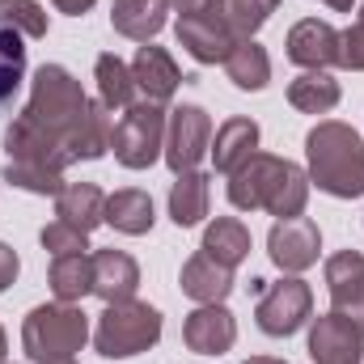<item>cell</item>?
Wrapping results in <instances>:
<instances>
[{"mask_svg":"<svg viewBox=\"0 0 364 364\" xmlns=\"http://www.w3.org/2000/svg\"><path fill=\"white\" fill-rule=\"evenodd\" d=\"M250 229L237 220V216H216L208 229H203V255L208 259H216L220 267H242L246 259H250Z\"/></svg>","mask_w":364,"mask_h":364,"instance_id":"obj_25","label":"cell"},{"mask_svg":"<svg viewBox=\"0 0 364 364\" xmlns=\"http://www.w3.org/2000/svg\"><path fill=\"white\" fill-rule=\"evenodd\" d=\"M26 85V38L13 30H0V110Z\"/></svg>","mask_w":364,"mask_h":364,"instance_id":"obj_30","label":"cell"},{"mask_svg":"<svg viewBox=\"0 0 364 364\" xmlns=\"http://www.w3.org/2000/svg\"><path fill=\"white\" fill-rule=\"evenodd\" d=\"M309 318H314V288L301 275H284V279H275V284H267L259 292L255 322H259L263 335L288 339L301 326H309Z\"/></svg>","mask_w":364,"mask_h":364,"instance_id":"obj_8","label":"cell"},{"mask_svg":"<svg viewBox=\"0 0 364 364\" xmlns=\"http://www.w3.org/2000/svg\"><path fill=\"white\" fill-rule=\"evenodd\" d=\"M322 4H326V9H335V13H352L360 0H322Z\"/></svg>","mask_w":364,"mask_h":364,"instance_id":"obj_38","label":"cell"},{"mask_svg":"<svg viewBox=\"0 0 364 364\" xmlns=\"http://www.w3.org/2000/svg\"><path fill=\"white\" fill-rule=\"evenodd\" d=\"M229 203L237 212H267L275 220L288 216H305L309 203V174L288 161V157H272V153H255L250 161H242L229 174Z\"/></svg>","mask_w":364,"mask_h":364,"instance_id":"obj_1","label":"cell"},{"mask_svg":"<svg viewBox=\"0 0 364 364\" xmlns=\"http://www.w3.org/2000/svg\"><path fill=\"white\" fill-rule=\"evenodd\" d=\"M322 279H326V292H331V309L364 331V255L360 250L331 255L322 263Z\"/></svg>","mask_w":364,"mask_h":364,"instance_id":"obj_13","label":"cell"},{"mask_svg":"<svg viewBox=\"0 0 364 364\" xmlns=\"http://www.w3.org/2000/svg\"><path fill=\"white\" fill-rule=\"evenodd\" d=\"M90 110V97L81 90V81L64 68V64H43L30 77V102H26V119L38 123L43 132H51L55 140H64L68 149V132L77 127V119ZM73 157V153H68Z\"/></svg>","mask_w":364,"mask_h":364,"instance_id":"obj_6","label":"cell"},{"mask_svg":"<svg viewBox=\"0 0 364 364\" xmlns=\"http://www.w3.org/2000/svg\"><path fill=\"white\" fill-rule=\"evenodd\" d=\"M110 140H114V114L102 102H90V110L68 132V153L73 161H97L110 153Z\"/></svg>","mask_w":364,"mask_h":364,"instance_id":"obj_23","label":"cell"},{"mask_svg":"<svg viewBox=\"0 0 364 364\" xmlns=\"http://www.w3.org/2000/svg\"><path fill=\"white\" fill-rule=\"evenodd\" d=\"M106 225H110L114 233H127V237L153 233V225H157L153 195L140 191V186H123V191L106 195Z\"/></svg>","mask_w":364,"mask_h":364,"instance_id":"obj_21","label":"cell"},{"mask_svg":"<svg viewBox=\"0 0 364 364\" xmlns=\"http://www.w3.org/2000/svg\"><path fill=\"white\" fill-rule=\"evenodd\" d=\"M309 360L314 364H364V331L343 314L309 318Z\"/></svg>","mask_w":364,"mask_h":364,"instance_id":"obj_11","label":"cell"},{"mask_svg":"<svg viewBox=\"0 0 364 364\" xmlns=\"http://www.w3.org/2000/svg\"><path fill=\"white\" fill-rule=\"evenodd\" d=\"M242 364H288V360H279V356H250V360H242Z\"/></svg>","mask_w":364,"mask_h":364,"instance_id":"obj_39","label":"cell"},{"mask_svg":"<svg viewBox=\"0 0 364 364\" xmlns=\"http://www.w3.org/2000/svg\"><path fill=\"white\" fill-rule=\"evenodd\" d=\"M4 182L30 195H60L64 191V170L73 166L64 140H55L51 132H43L38 123H30L26 114H17L4 127Z\"/></svg>","mask_w":364,"mask_h":364,"instance_id":"obj_3","label":"cell"},{"mask_svg":"<svg viewBox=\"0 0 364 364\" xmlns=\"http://www.w3.org/2000/svg\"><path fill=\"white\" fill-rule=\"evenodd\" d=\"M275 9H279V0H225V4H220L229 30H233L237 38H255V34L272 21Z\"/></svg>","mask_w":364,"mask_h":364,"instance_id":"obj_32","label":"cell"},{"mask_svg":"<svg viewBox=\"0 0 364 364\" xmlns=\"http://www.w3.org/2000/svg\"><path fill=\"white\" fill-rule=\"evenodd\" d=\"M132 81H136V93L144 102H157V106H170V97L178 93V85L186 81L178 68V60L157 47V43H144L132 60Z\"/></svg>","mask_w":364,"mask_h":364,"instance_id":"obj_15","label":"cell"},{"mask_svg":"<svg viewBox=\"0 0 364 364\" xmlns=\"http://www.w3.org/2000/svg\"><path fill=\"white\" fill-rule=\"evenodd\" d=\"M212 208V178L203 170H186V174H174V186H170V220L178 229H195Z\"/></svg>","mask_w":364,"mask_h":364,"instance_id":"obj_24","label":"cell"},{"mask_svg":"<svg viewBox=\"0 0 364 364\" xmlns=\"http://www.w3.org/2000/svg\"><path fill=\"white\" fill-rule=\"evenodd\" d=\"M267 255L284 275H301L309 272L322 255V229L309 220V216H288V220H275L272 233H267Z\"/></svg>","mask_w":364,"mask_h":364,"instance_id":"obj_10","label":"cell"},{"mask_svg":"<svg viewBox=\"0 0 364 364\" xmlns=\"http://www.w3.org/2000/svg\"><path fill=\"white\" fill-rule=\"evenodd\" d=\"M284 55L305 73H331V68H339V30L331 21L305 17V21H296L288 30Z\"/></svg>","mask_w":364,"mask_h":364,"instance_id":"obj_12","label":"cell"},{"mask_svg":"<svg viewBox=\"0 0 364 364\" xmlns=\"http://www.w3.org/2000/svg\"><path fill=\"white\" fill-rule=\"evenodd\" d=\"M339 68L348 73H364V0H360V13L348 30H339Z\"/></svg>","mask_w":364,"mask_h":364,"instance_id":"obj_34","label":"cell"},{"mask_svg":"<svg viewBox=\"0 0 364 364\" xmlns=\"http://www.w3.org/2000/svg\"><path fill=\"white\" fill-rule=\"evenodd\" d=\"M225 0H170V9L178 17H199V13H220Z\"/></svg>","mask_w":364,"mask_h":364,"instance_id":"obj_36","label":"cell"},{"mask_svg":"<svg viewBox=\"0 0 364 364\" xmlns=\"http://www.w3.org/2000/svg\"><path fill=\"white\" fill-rule=\"evenodd\" d=\"M140 288V263L127 250H93V296L110 301H127Z\"/></svg>","mask_w":364,"mask_h":364,"instance_id":"obj_18","label":"cell"},{"mask_svg":"<svg viewBox=\"0 0 364 364\" xmlns=\"http://www.w3.org/2000/svg\"><path fill=\"white\" fill-rule=\"evenodd\" d=\"M51 4H55L60 13H68V17H81V13H90L97 0H51Z\"/></svg>","mask_w":364,"mask_h":364,"instance_id":"obj_37","label":"cell"},{"mask_svg":"<svg viewBox=\"0 0 364 364\" xmlns=\"http://www.w3.org/2000/svg\"><path fill=\"white\" fill-rule=\"evenodd\" d=\"M30 364H34V360H30ZM60 364H77V360H60Z\"/></svg>","mask_w":364,"mask_h":364,"instance_id":"obj_41","label":"cell"},{"mask_svg":"<svg viewBox=\"0 0 364 364\" xmlns=\"http://www.w3.org/2000/svg\"><path fill=\"white\" fill-rule=\"evenodd\" d=\"M0 30H13L21 38H47L51 17L38 0H0Z\"/></svg>","mask_w":364,"mask_h":364,"instance_id":"obj_31","label":"cell"},{"mask_svg":"<svg viewBox=\"0 0 364 364\" xmlns=\"http://www.w3.org/2000/svg\"><path fill=\"white\" fill-rule=\"evenodd\" d=\"M0 364H9V335H4V326H0Z\"/></svg>","mask_w":364,"mask_h":364,"instance_id":"obj_40","label":"cell"},{"mask_svg":"<svg viewBox=\"0 0 364 364\" xmlns=\"http://www.w3.org/2000/svg\"><path fill=\"white\" fill-rule=\"evenodd\" d=\"M90 343V314L68 301L34 305L21 318V352L34 364L77 360V352Z\"/></svg>","mask_w":364,"mask_h":364,"instance_id":"obj_4","label":"cell"},{"mask_svg":"<svg viewBox=\"0 0 364 364\" xmlns=\"http://www.w3.org/2000/svg\"><path fill=\"white\" fill-rule=\"evenodd\" d=\"M17 272H21V259H17V250L9 246V242H0V292L17 279Z\"/></svg>","mask_w":364,"mask_h":364,"instance_id":"obj_35","label":"cell"},{"mask_svg":"<svg viewBox=\"0 0 364 364\" xmlns=\"http://www.w3.org/2000/svg\"><path fill=\"white\" fill-rule=\"evenodd\" d=\"M161 326H166V318H161L157 305L136 301V296L110 301V305L97 314L93 348H97V356H106V360H132V356H140V352H149V348L161 343Z\"/></svg>","mask_w":364,"mask_h":364,"instance_id":"obj_5","label":"cell"},{"mask_svg":"<svg viewBox=\"0 0 364 364\" xmlns=\"http://www.w3.org/2000/svg\"><path fill=\"white\" fill-rule=\"evenodd\" d=\"M38 242H43V250H47L51 259L90 250V233H81V229H73V225H64V220H51V225L38 233Z\"/></svg>","mask_w":364,"mask_h":364,"instance_id":"obj_33","label":"cell"},{"mask_svg":"<svg viewBox=\"0 0 364 364\" xmlns=\"http://www.w3.org/2000/svg\"><path fill=\"white\" fill-rule=\"evenodd\" d=\"M178 34V47L195 60V64H225L237 34L229 30L225 13H199V17H178L174 26Z\"/></svg>","mask_w":364,"mask_h":364,"instance_id":"obj_14","label":"cell"},{"mask_svg":"<svg viewBox=\"0 0 364 364\" xmlns=\"http://www.w3.org/2000/svg\"><path fill=\"white\" fill-rule=\"evenodd\" d=\"M55 220L93 233L97 225H106V195L97 182H64V191L55 195Z\"/></svg>","mask_w":364,"mask_h":364,"instance_id":"obj_22","label":"cell"},{"mask_svg":"<svg viewBox=\"0 0 364 364\" xmlns=\"http://www.w3.org/2000/svg\"><path fill=\"white\" fill-rule=\"evenodd\" d=\"M93 81H97V102L114 114H123L136 102V81H132V64H123L114 51H102L93 60Z\"/></svg>","mask_w":364,"mask_h":364,"instance_id":"obj_27","label":"cell"},{"mask_svg":"<svg viewBox=\"0 0 364 364\" xmlns=\"http://www.w3.org/2000/svg\"><path fill=\"white\" fill-rule=\"evenodd\" d=\"M178 288L195 301V305H225V296L233 292V267H220L216 259H208L203 250L191 255L182 263Z\"/></svg>","mask_w":364,"mask_h":364,"instance_id":"obj_20","label":"cell"},{"mask_svg":"<svg viewBox=\"0 0 364 364\" xmlns=\"http://www.w3.org/2000/svg\"><path fill=\"white\" fill-rule=\"evenodd\" d=\"M182 343L199 356H225L237 343V318L225 305H195L182 322Z\"/></svg>","mask_w":364,"mask_h":364,"instance_id":"obj_16","label":"cell"},{"mask_svg":"<svg viewBox=\"0 0 364 364\" xmlns=\"http://www.w3.org/2000/svg\"><path fill=\"white\" fill-rule=\"evenodd\" d=\"M170 0H114L110 4V26L114 34L132 38V43H153L166 21H170Z\"/></svg>","mask_w":364,"mask_h":364,"instance_id":"obj_19","label":"cell"},{"mask_svg":"<svg viewBox=\"0 0 364 364\" xmlns=\"http://www.w3.org/2000/svg\"><path fill=\"white\" fill-rule=\"evenodd\" d=\"M47 284H51L55 301L81 305V301L93 292V255L81 250V255H60V259H51Z\"/></svg>","mask_w":364,"mask_h":364,"instance_id":"obj_28","label":"cell"},{"mask_svg":"<svg viewBox=\"0 0 364 364\" xmlns=\"http://www.w3.org/2000/svg\"><path fill=\"white\" fill-rule=\"evenodd\" d=\"M212 114L195 102H182L166 114V149H161V161L186 174V170H199V161L212 153Z\"/></svg>","mask_w":364,"mask_h":364,"instance_id":"obj_9","label":"cell"},{"mask_svg":"<svg viewBox=\"0 0 364 364\" xmlns=\"http://www.w3.org/2000/svg\"><path fill=\"white\" fill-rule=\"evenodd\" d=\"M259 123L255 119H246V114H233V119H225L216 132H212V166H216V174H233L242 161H250L255 153H259Z\"/></svg>","mask_w":364,"mask_h":364,"instance_id":"obj_17","label":"cell"},{"mask_svg":"<svg viewBox=\"0 0 364 364\" xmlns=\"http://www.w3.org/2000/svg\"><path fill=\"white\" fill-rule=\"evenodd\" d=\"M339 97H343V90L331 73H301L288 81V106L301 114H331L339 106Z\"/></svg>","mask_w":364,"mask_h":364,"instance_id":"obj_29","label":"cell"},{"mask_svg":"<svg viewBox=\"0 0 364 364\" xmlns=\"http://www.w3.org/2000/svg\"><path fill=\"white\" fill-rule=\"evenodd\" d=\"M166 106L157 102H132L119 123H114V140H110V153L123 170H149L161 161V149H166Z\"/></svg>","mask_w":364,"mask_h":364,"instance_id":"obj_7","label":"cell"},{"mask_svg":"<svg viewBox=\"0 0 364 364\" xmlns=\"http://www.w3.org/2000/svg\"><path fill=\"white\" fill-rule=\"evenodd\" d=\"M305 174L331 199H360L364 195V140L352 123L318 119L305 136Z\"/></svg>","mask_w":364,"mask_h":364,"instance_id":"obj_2","label":"cell"},{"mask_svg":"<svg viewBox=\"0 0 364 364\" xmlns=\"http://www.w3.org/2000/svg\"><path fill=\"white\" fill-rule=\"evenodd\" d=\"M225 77L246 93L267 90L272 85V55H267V47L255 43V38H237L229 60H225Z\"/></svg>","mask_w":364,"mask_h":364,"instance_id":"obj_26","label":"cell"}]
</instances>
